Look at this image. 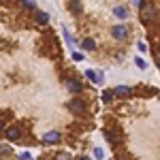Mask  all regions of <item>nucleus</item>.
I'll list each match as a JSON object with an SVG mask.
<instances>
[{"instance_id":"nucleus-17","label":"nucleus","mask_w":160,"mask_h":160,"mask_svg":"<svg viewBox=\"0 0 160 160\" xmlns=\"http://www.w3.org/2000/svg\"><path fill=\"white\" fill-rule=\"evenodd\" d=\"M135 64L139 68H145V60H141V58H135Z\"/></svg>"},{"instance_id":"nucleus-20","label":"nucleus","mask_w":160,"mask_h":160,"mask_svg":"<svg viewBox=\"0 0 160 160\" xmlns=\"http://www.w3.org/2000/svg\"><path fill=\"white\" fill-rule=\"evenodd\" d=\"M19 160H30V154H28V152H22V154H19Z\"/></svg>"},{"instance_id":"nucleus-16","label":"nucleus","mask_w":160,"mask_h":160,"mask_svg":"<svg viewBox=\"0 0 160 160\" xmlns=\"http://www.w3.org/2000/svg\"><path fill=\"white\" fill-rule=\"evenodd\" d=\"M22 7H26V9H34V0H22Z\"/></svg>"},{"instance_id":"nucleus-23","label":"nucleus","mask_w":160,"mask_h":160,"mask_svg":"<svg viewBox=\"0 0 160 160\" xmlns=\"http://www.w3.org/2000/svg\"><path fill=\"white\" fill-rule=\"evenodd\" d=\"M118 160H130V156H120Z\"/></svg>"},{"instance_id":"nucleus-14","label":"nucleus","mask_w":160,"mask_h":160,"mask_svg":"<svg viewBox=\"0 0 160 160\" xmlns=\"http://www.w3.org/2000/svg\"><path fill=\"white\" fill-rule=\"evenodd\" d=\"M53 160H73V156H71L68 152H58V154H56V158H53Z\"/></svg>"},{"instance_id":"nucleus-7","label":"nucleus","mask_w":160,"mask_h":160,"mask_svg":"<svg viewBox=\"0 0 160 160\" xmlns=\"http://www.w3.org/2000/svg\"><path fill=\"white\" fill-rule=\"evenodd\" d=\"M113 94H115V96H122V98H126V96H130V94H132V90H130L128 86H115Z\"/></svg>"},{"instance_id":"nucleus-24","label":"nucleus","mask_w":160,"mask_h":160,"mask_svg":"<svg viewBox=\"0 0 160 160\" xmlns=\"http://www.w3.org/2000/svg\"><path fill=\"white\" fill-rule=\"evenodd\" d=\"M79 160H90V158H88V156H81V158H79Z\"/></svg>"},{"instance_id":"nucleus-13","label":"nucleus","mask_w":160,"mask_h":160,"mask_svg":"<svg viewBox=\"0 0 160 160\" xmlns=\"http://www.w3.org/2000/svg\"><path fill=\"white\" fill-rule=\"evenodd\" d=\"M105 137H107V141H111V143H118V135L113 130H109V128H105Z\"/></svg>"},{"instance_id":"nucleus-4","label":"nucleus","mask_w":160,"mask_h":160,"mask_svg":"<svg viewBox=\"0 0 160 160\" xmlns=\"http://www.w3.org/2000/svg\"><path fill=\"white\" fill-rule=\"evenodd\" d=\"M66 90L73 92V94H79V92H83V83L77 81V79H66Z\"/></svg>"},{"instance_id":"nucleus-2","label":"nucleus","mask_w":160,"mask_h":160,"mask_svg":"<svg viewBox=\"0 0 160 160\" xmlns=\"http://www.w3.org/2000/svg\"><path fill=\"white\" fill-rule=\"evenodd\" d=\"M86 109H88V102L83 98H71L68 100V111H73L75 115L86 113Z\"/></svg>"},{"instance_id":"nucleus-21","label":"nucleus","mask_w":160,"mask_h":160,"mask_svg":"<svg viewBox=\"0 0 160 160\" xmlns=\"http://www.w3.org/2000/svg\"><path fill=\"white\" fill-rule=\"evenodd\" d=\"M154 60H156V64H158V68H160V53H156V58H154Z\"/></svg>"},{"instance_id":"nucleus-6","label":"nucleus","mask_w":160,"mask_h":160,"mask_svg":"<svg viewBox=\"0 0 160 160\" xmlns=\"http://www.w3.org/2000/svg\"><path fill=\"white\" fill-rule=\"evenodd\" d=\"M43 143L45 145H56V143H60V132H47V135L43 137Z\"/></svg>"},{"instance_id":"nucleus-8","label":"nucleus","mask_w":160,"mask_h":160,"mask_svg":"<svg viewBox=\"0 0 160 160\" xmlns=\"http://www.w3.org/2000/svg\"><path fill=\"white\" fill-rule=\"evenodd\" d=\"M68 11L75 13V15H81L83 7H81V2H79V0H68Z\"/></svg>"},{"instance_id":"nucleus-3","label":"nucleus","mask_w":160,"mask_h":160,"mask_svg":"<svg viewBox=\"0 0 160 160\" xmlns=\"http://www.w3.org/2000/svg\"><path fill=\"white\" fill-rule=\"evenodd\" d=\"M111 37L118 38V41H124V38L128 37V28L126 26H113L111 28Z\"/></svg>"},{"instance_id":"nucleus-10","label":"nucleus","mask_w":160,"mask_h":160,"mask_svg":"<svg viewBox=\"0 0 160 160\" xmlns=\"http://www.w3.org/2000/svg\"><path fill=\"white\" fill-rule=\"evenodd\" d=\"M81 47H83L86 51H94L96 49V41H94L92 37H86L83 41H81Z\"/></svg>"},{"instance_id":"nucleus-11","label":"nucleus","mask_w":160,"mask_h":160,"mask_svg":"<svg viewBox=\"0 0 160 160\" xmlns=\"http://www.w3.org/2000/svg\"><path fill=\"white\" fill-rule=\"evenodd\" d=\"M100 98H102V102H113V98H115V94H113V90H102V94H100Z\"/></svg>"},{"instance_id":"nucleus-19","label":"nucleus","mask_w":160,"mask_h":160,"mask_svg":"<svg viewBox=\"0 0 160 160\" xmlns=\"http://www.w3.org/2000/svg\"><path fill=\"white\" fill-rule=\"evenodd\" d=\"M94 156H96V158H102L105 154H102V149H100V148H96V149H94Z\"/></svg>"},{"instance_id":"nucleus-5","label":"nucleus","mask_w":160,"mask_h":160,"mask_svg":"<svg viewBox=\"0 0 160 160\" xmlns=\"http://www.w3.org/2000/svg\"><path fill=\"white\" fill-rule=\"evenodd\" d=\"M4 137H7L9 141H19V137H22V130H19L17 126H11V128H4Z\"/></svg>"},{"instance_id":"nucleus-9","label":"nucleus","mask_w":160,"mask_h":160,"mask_svg":"<svg viewBox=\"0 0 160 160\" xmlns=\"http://www.w3.org/2000/svg\"><path fill=\"white\" fill-rule=\"evenodd\" d=\"M34 19H37V24H41V26H47V24H49V15H47V13H43V11H34Z\"/></svg>"},{"instance_id":"nucleus-18","label":"nucleus","mask_w":160,"mask_h":160,"mask_svg":"<svg viewBox=\"0 0 160 160\" xmlns=\"http://www.w3.org/2000/svg\"><path fill=\"white\" fill-rule=\"evenodd\" d=\"M73 60H75V62L83 60V53H79V51H75V53H73Z\"/></svg>"},{"instance_id":"nucleus-22","label":"nucleus","mask_w":160,"mask_h":160,"mask_svg":"<svg viewBox=\"0 0 160 160\" xmlns=\"http://www.w3.org/2000/svg\"><path fill=\"white\" fill-rule=\"evenodd\" d=\"M0 132H4V120H0Z\"/></svg>"},{"instance_id":"nucleus-12","label":"nucleus","mask_w":160,"mask_h":160,"mask_svg":"<svg viewBox=\"0 0 160 160\" xmlns=\"http://www.w3.org/2000/svg\"><path fill=\"white\" fill-rule=\"evenodd\" d=\"M113 15H115L118 19H126V17H128V11H126V7H115V9H113Z\"/></svg>"},{"instance_id":"nucleus-15","label":"nucleus","mask_w":160,"mask_h":160,"mask_svg":"<svg viewBox=\"0 0 160 160\" xmlns=\"http://www.w3.org/2000/svg\"><path fill=\"white\" fill-rule=\"evenodd\" d=\"M86 77L90 79V81H94V83H96V73H94V71H90V68H88V71H86Z\"/></svg>"},{"instance_id":"nucleus-1","label":"nucleus","mask_w":160,"mask_h":160,"mask_svg":"<svg viewBox=\"0 0 160 160\" xmlns=\"http://www.w3.org/2000/svg\"><path fill=\"white\" fill-rule=\"evenodd\" d=\"M154 15H156V7H154V4L145 2L143 7H139V17H141V22H143V24H149Z\"/></svg>"}]
</instances>
